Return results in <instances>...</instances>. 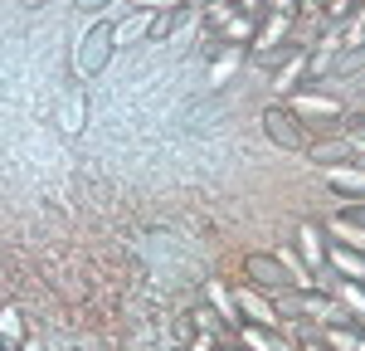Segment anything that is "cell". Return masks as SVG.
<instances>
[{"mask_svg": "<svg viewBox=\"0 0 365 351\" xmlns=\"http://www.w3.org/2000/svg\"><path fill=\"white\" fill-rule=\"evenodd\" d=\"M263 132H268L273 146H282V151H307L312 137H317L307 122H302V117H292L287 108H268V113H263Z\"/></svg>", "mask_w": 365, "mask_h": 351, "instance_id": "cell-2", "label": "cell"}, {"mask_svg": "<svg viewBox=\"0 0 365 351\" xmlns=\"http://www.w3.org/2000/svg\"><path fill=\"white\" fill-rule=\"evenodd\" d=\"M307 156L317 166H336V161H356V146L346 142V137H327V142H312Z\"/></svg>", "mask_w": 365, "mask_h": 351, "instance_id": "cell-16", "label": "cell"}, {"mask_svg": "<svg viewBox=\"0 0 365 351\" xmlns=\"http://www.w3.org/2000/svg\"><path fill=\"white\" fill-rule=\"evenodd\" d=\"M205 297H210V307L220 312V322H234V327H239V307H234V292H229V283L210 278V283H205Z\"/></svg>", "mask_w": 365, "mask_h": 351, "instance_id": "cell-19", "label": "cell"}, {"mask_svg": "<svg viewBox=\"0 0 365 351\" xmlns=\"http://www.w3.org/2000/svg\"><path fill=\"white\" fill-rule=\"evenodd\" d=\"M200 332H205V337H220V312H215V307H210V312H200Z\"/></svg>", "mask_w": 365, "mask_h": 351, "instance_id": "cell-25", "label": "cell"}, {"mask_svg": "<svg viewBox=\"0 0 365 351\" xmlns=\"http://www.w3.org/2000/svg\"><path fill=\"white\" fill-rule=\"evenodd\" d=\"M83 117H88L83 93H63V108H58V127H63V132H78V127H83Z\"/></svg>", "mask_w": 365, "mask_h": 351, "instance_id": "cell-20", "label": "cell"}, {"mask_svg": "<svg viewBox=\"0 0 365 351\" xmlns=\"http://www.w3.org/2000/svg\"><path fill=\"white\" fill-rule=\"evenodd\" d=\"M190 351H215V337H205V332H200L195 342H190Z\"/></svg>", "mask_w": 365, "mask_h": 351, "instance_id": "cell-29", "label": "cell"}, {"mask_svg": "<svg viewBox=\"0 0 365 351\" xmlns=\"http://www.w3.org/2000/svg\"><path fill=\"white\" fill-rule=\"evenodd\" d=\"M327 297H336L341 307L351 312V322H356V327H361V332H365V283H351V278H336Z\"/></svg>", "mask_w": 365, "mask_h": 351, "instance_id": "cell-11", "label": "cell"}, {"mask_svg": "<svg viewBox=\"0 0 365 351\" xmlns=\"http://www.w3.org/2000/svg\"><path fill=\"white\" fill-rule=\"evenodd\" d=\"M351 5H356V0H322V10H327V25L346 20V15H351Z\"/></svg>", "mask_w": 365, "mask_h": 351, "instance_id": "cell-24", "label": "cell"}, {"mask_svg": "<svg viewBox=\"0 0 365 351\" xmlns=\"http://www.w3.org/2000/svg\"><path fill=\"white\" fill-rule=\"evenodd\" d=\"M327 249H331L327 230H322L317 220H307V225L297 230V259H302V263L312 268V273H317V268H327Z\"/></svg>", "mask_w": 365, "mask_h": 351, "instance_id": "cell-8", "label": "cell"}, {"mask_svg": "<svg viewBox=\"0 0 365 351\" xmlns=\"http://www.w3.org/2000/svg\"><path fill=\"white\" fill-rule=\"evenodd\" d=\"M327 268H331L336 278L365 283V254H356V249H346V244H331V249H327Z\"/></svg>", "mask_w": 365, "mask_h": 351, "instance_id": "cell-10", "label": "cell"}, {"mask_svg": "<svg viewBox=\"0 0 365 351\" xmlns=\"http://www.w3.org/2000/svg\"><path fill=\"white\" fill-rule=\"evenodd\" d=\"M341 215H346V220H356V225H365V200H351Z\"/></svg>", "mask_w": 365, "mask_h": 351, "instance_id": "cell-26", "label": "cell"}, {"mask_svg": "<svg viewBox=\"0 0 365 351\" xmlns=\"http://www.w3.org/2000/svg\"><path fill=\"white\" fill-rule=\"evenodd\" d=\"M239 342H244V351H292V342L282 332L253 327V322H239Z\"/></svg>", "mask_w": 365, "mask_h": 351, "instance_id": "cell-12", "label": "cell"}, {"mask_svg": "<svg viewBox=\"0 0 365 351\" xmlns=\"http://www.w3.org/2000/svg\"><path fill=\"white\" fill-rule=\"evenodd\" d=\"M25 5H44V0H25Z\"/></svg>", "mask_w": 365, "mask_h": 351, "instance_id": "cell-32", "label": "cell"}, {"mask_svg": "<svg viewBox=\"0 0 365 351\" xmlns=\"http://www.w3.org/2000/svg\"><path fill=\"white\" fill-rule=\"evenodd\" d=\"M25 347V317L15 302H0V351H20Z\"/></svg>", "mask_w": 365, "mask_h": 351, "instance_id": "cell-15", "label": "cell"}, {"mask_svg": "<svg viewBox=\"0 0 365 351\" xmlns=\"http://www.w3.org/2000/svg\"><path fill=\"white\" fill-rule=\"evenodd\" d=\"M341 137L356 146V156H365V117H361V113H351V122H346V132H341Z\"/></svg>", "mask_w": 365, "mask_h": 351, "instance_id": "cell-22", "label": "cell"}, {"mask_svg": "<svg viewBox=\"0 0 365 351\" xmlns=\"http://www.w3.org/2000/svg\"><path fill=\"white\" fill-rule=\"evenodd\" d=\"M132 10H151V15H166V10H180L185 0H127Z\"/></svg>", "mask_w": 365, "mask_h": 351, "instance_id": "cell-23", "label": "cell"}, {"mask_svg": "<svg viewBox=\"0 0 365 351\" xmlns=\"http://www.w3.org/2000/svg\"><path fill=\"white\" fill-rule=\"evenodd\" d=\"M292 20L297 15H282V10H273V15H263L258 20V29H253V58H263V54H273V49H282L287 39H292Z\"/></svg>", "mask_w": 365, "mask_h": 351, "instance_id": "cell-5", "label": "cell"}, {"mask_svg": "<svg viewBox=\"0 0 365 351\" xmlns=\"http://www.w3.org/2000/svg\"><path fill=\"white\" fill-rule=\"evenodd\" d=\"M244 273H249L253 288H263V292L292 288V283H287V273H282V263L273 259V254H249V259H244Z\"/></svg>", "mask_w": 365, "mask_h": 351, "instance_id": "cell-7", "label": "cell"}, {"mask_svg": "<svg viewBox=\"0 0 365 351\" xmlns=\"http://www.w3.org/2000/svg\"><path fill=\"white\" fill-rule=\"evenodd\" d=\"M327 185L346 195V200H365V161H336V166H322Z\"/></svg>", "mask_w": 365, "mask_h": 351, "instance_id": "cell-6", "label": "cell"}, {"mask_svg": "<svg viewBox=\"0 0 365 351\" xmlns=\"http://www.w3.org/2000/svg\"><path fill=\"white\" fill-rule=\"evenodd\" d=\"M361 117H365V108H361Z\"/></svg>", "mask_w": 365, "mask_h": 351, "instance_id": "cell-33", "label": "cell"}, {"mask_svg": "<svg viewBox=\"0 0 365 351\" xmlns=\"http://www.w3.org/2000/svg\"><path fill=\"white\" fill-rule=\"evenodd\" d=\"M317 337H322L331 351H365V332L356 327V322H351V327H322Z\"/></svg>", "mask_w": 365, "mask_h": 351, "instance_id": "cell-17", "label": "cell"}, {"mask_svg": "<svg viewBox=\"0 0 365 351\" xmlns=\"http://www.w3.org/2000/svg\"><path fill=\"white\" fill-rule=\"evenodd\" d=\"M234 5H239L244 15H258V10H263V0H234Z\"/></svg>", "mask_w": 365, "mask_h": 351, "instance_id": "cell-30", "label": "cell"}, {"mask_svg": "<svg viewBox=\"0 0 365 351\" xmlns=\"http://www.w3.org/2000/svg\"><path fill=\"white\" fill-rule=\"evenodd\" d=\"M253 29H258V15H244V10H234L225 25H220V34H225L234 49H244V44H253Z\"/></svg>", "mask_w": 365, "mask_h": 351, "instance_id": "cell-18", "label": "cell"}, {"mask_svg": "<svg viewBox=\"0 0 365 351\" xmlns=\"http://www.w3.org/2000/svg\"><path fill=\"white\" fill-rule=\"evenodd\" d=\"M151 10H127V20L113 25V44L117 49H127V44H141V39H151Z\"/></svg>", "mask_w": 365, "mask_h": 351, "instance_id": "cell-9", "label": "cell"}, {"mask_svg": "<svg viewBox=\"0 0 365 351\" xmlns=\"http://www.w3.org/2000/svg\"><path fill=\"white\" fill-rule=\"evenodd\" d=\"M239 58H244V49H234V44H229L225 54L210 63V88H225L229 78H234V68H239Z\"/></svg>", "mask_w": 365, "mask_h": 351, "instance_id": "cell-21", "label": "cell"}, {"mask_svg": "<svg viewBox=\"0 0 365 351\" xmlns=\"http://www.w3.org/2000/svg\"><path fill=\"white\" fill-rule=\"evenodd\" d=\"M327 239L331 244H346V249H356V254H365V225H356V220H346V215H331L327 225Z\"/></svg>", "mask_w": 365, "mask_h": 351, "instance_id": "cell-13", "label": "cell"}, {"mask_svg": "<svg viewBox=\"0 0 365 351\" xmlns=\"http://www.w3.org/2000/svg\"><path fill=\"white\" fill-rule=\"evenodd\" d=\"M302 78H307V49L273 68V93H278V98H287V93H297V83H302Z\"/></svg>", "mask_w": 365, "mask_h": 351, "instance_id": "cell-14", "label": "cell"}, {"mask_svg": "<svg viewBox=\"0 0 365 351\" xmlns=\"http://www.w3.org/2000/svg\"><path fill=\"white\" fill-rule=\"evenodd\" d=\"M20 351H44V347H39V342H34V337H25V347H20Z\"/></svg>", "mask_w": 365, "mask_h": 351, "instance_id": "cell-31", "label": "cell"}, {"mask_svg": "<svg viewBox=\"0 0 365 351\" xmlns=\"http://www.w3.org/2000/svg\"><path fill=\"white\" fill-rule=\"evenodd\" d=\"M297 351H331V347H327L322 337H307V342H297Z\"/></svg>", "mask_w": 365, "mask_h": 351, "instance_id": "cell-28", "label": "cell"}, {"mask_svg": "<svg viewBox=\"0 0 365 351\" xmlns=\"http://www.w3.org/2000/svg\"><path fill=\"white\" fill-rule=\"evenodd\" d=\"M113 25H93L83 29L78 39H73V73L78 78H93V73H103L108 68V58H113Z\"/></svg>", "mask_w": 365, "mask_h": 351, "instance_id": "cell-1", "label": "cell"}, {"mask_svg": "<svg viewBox=\"0 0 365 351\" xmlns=\"http://www.w3.org/2000/svg\"><path fill=\"white\" fill-rule=\"evenodd\" d=\"M287 113L302 117L307 127H327V122H341L346 117V103L341 98H327V93H312V88H302V93H287Z\"/></svg>", "mask_w": 365, "mask_h": 351, "instance_id": "cell-3", "label": "cell"}, {"mask_svg": "<svg viewBox=\"0 0 365 351\" xmlns=\"http://www.w3.org/2000/svg\"><path fill=\"white\" fill-rule=\"evenodd\" d=\"M73 5H78V10H83V15H98V10H108V5H113V0H73Z\"/></svg>", "mask_w": 365, "mask_h": 351, "instance_id": "cell-27", "label": "cell"}, {"mask_svg": "<svg viewBox=\"0 0 365 351\" xmlns=\"http://www.w3.org/2000/svg\"><path fill=\"white\" fill-rule=\"evenodd\" d=\"M234 307H239V322H253V327H268V332H278L282 312L273 307V297L263 288H253V283H244V288L234 292Z\"/></svg>", "mask_w": 365, "mask_h": 351, "instance_id": "cell-4", "label": "cell"}]
</instances>
